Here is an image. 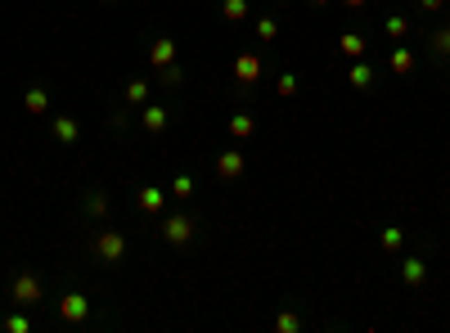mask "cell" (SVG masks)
I'll return each mask as SVG.
<instances>
[{
    "label": "cell",
    "instance_id": "6da1fadb",
    "mask_svg": "<svg viewBox=\"0 0 450 333\" xmlns=\"http://www.w3.org/2000/svg\"><path fill=\"white\" fill-rule=\"evenodd\" d=\"M9 302H14V307H41V302H45V284H41V275L18 270L14 279H9Z\"/></svg>",
    "mask_w": 450,
    "mask_h": 333
},
{
    "label": "cell",
    "instance_id": "7a4b0ae2",
    "mask_svg": "<svg viewBox=\"0 0 450 333\" xmlns=\"http://www.w3.org/2000/svg\"><path fill=\"white\" fill-rule=\"evenodd\" d=\"M127 257V234L122 230H99L95 234V261L99 266H118Z\"/></svg>",
    "mask_w": 450,
    "mask_h": 333
},
{
    "label": "cell",
    "instance_id": "3957f363",
    "mask_svg": "<svg viewBox=\"0 0 450 333\" xmlns=\"http://www.w3.org/2000/svg\"><path fill=\"white\" fill-rule=\"evenodd\" d=\"M162 239H167L171 248H189V243H194V221H189V216H167V221H162Z\"/></svg>",
    "mask_w": 450,
    "mask_h": 333
},
{
    "label": "cell",
    "instance_id": "277c9868",
    "mask_svg": "<svg viewBox=\"0 0 450 333\" xmlns=\"http://www.w3.org/2000/svg\"><path fill=\"white\" fill-rule=\"evenodd\" d=\"M234 81H239V90H248V86H257L262 81V54H239L234 59Z\"/></svg>",
    "mask_w": 450,
    "mask_h": 333
},
{
    "label": "cell",
    "instance_id": "5b68a950",
    "mask_svg": "<svg viewBox=\"0 0 450 333\" xmlns=\"http://www.w3.org/2000/svg\"><path fill=\"white\" fill-rule=\"evenodd\" d=\"M86 316H90V302H86L81 293H63L59 298V320L63 325H81Z\"/></svg>",
    "mask_w": 450,
    "mask_h": 333
},
{
    "label": "cell",
    "instance_id": "8992f818",
    "mask_svg": "<svg viewBox=\"0 0 450 333\" xmlns=\"http://www.w3.org/2000/svg\"><path fill=\"white\" fill-rule=\"evenodd\" d=\"M136 207H140V212H145V216H158L162 207H167V194H162L158 185H145V189H140V194H136Z\"/></svg>",
    "mask_w": 450,
    "mask_h": 333
},
{
    "label": "cell",
    "instance_id": "52a82bcc",
    "mask_svg": "<svg viewBox=\"0 0 450 333\" xmlns=\"http://www.w3.org/2000/svg\"><path fill=\"white\" fill-rule=\"evenodd\" d=\"M216 176L221 180H239L243 176V154H239V149H225V154L216 158Z\"/></svg>",
    "mask_w": 450,
    "mask_h": 333
},
{
    "label": "cell",
    "instance_id": "ba28073f",
    "mask_svg": "<svg viewBox=\"0 0 450 333\" xmlns=\"http://www.w3.org/2000/svg\"><path fill=\"white\" fill-rule=\"evenodd\" d=\"M149 63H153V68H167V63H176V41H171V36H158V41L149 45Z\"/></svg>",
    "mask_w": 450,
    "mask_h": 333
},
{
    "label": "cell",
    "instance_id": "9c48e42d",
    "mask_svg": "<svg viewBox=\"0 0 450 333\" xmlns=\"http://www.w3.org/2000/svg\"><path fill=\"white\" fill-rule=\"evenodd\" d=\"M140 122H145L149 136H162V131H167V108H162V104H149V108L140 113Z\"/></svg>",
    "mask_w": 450,
    "mask_h": 333
},
{
    "label": "cell",
    "instance_id": "30bf717a",
    "mask_svg": "<svg viewBox=\"0 0 450 333\" xmlns=\"http://www.w3.org/2000/svg\"><path fill=\"white\" fill-rule=\"evenodd\" d=\"M401 279H405L410 289H419V284L428 279V266L419 261V257H405V261H401Z\"/></svg>",
    "mask_w": 450,
    "mask_h": 333
},
{
    "label": "cell",
    "instance_id": "8fae6325",
    "mask_svg": "<svg viewBox=\"0 0 450 333\" xmlns=\"http://www.w3.org/2000/svg\"><path fill=\"white\" fill-rule=\"evenodd\" d=\"M338 50L347 54V59H365V50H369V41L360 32H342V41H338Z\"/></svg>",
    "mask_w": 450,
    "mask_h": 333
},
{
    "label": "cell",
    "instance_id": "7c38bea8",
    "mask_svg": "<svg viewBox=\"0 0 450 333\" xmlns=\"http://www.w3.org/2000/svg\"><path fill=\"white\" fill-rule=\"evenodd\" d=\"M54 140H59V145H77V140H81L77 117H54Z\"/></svg>",
    "mask_w": 450,
    "mask_h": 333
},
{
    "label": "cell",
    "instance_id": "4fadbf2b",
    "mask_svg": "<svg viewBox=\"0 0 450 333\" xmlns=\"http://www.w3.org/2000/svg\"><path fill=\"white\" fill-rule=\"evenodd\" d=\"M23 104H27V113H32V117H41V113L50 108V90H45V86H32Z\"/></svg>",
    "mask_w": 450,
    "mask_h": 333
},
{
    "label": "cell",
    "instance_id": "5bb4252c",
    "mask_svg": "<svg viewBox=\"0 0 450 333\" xmlns=\"http://www.w3.org/2000/svg\"><path fill=\"white\" fill-rule=\"evenodd\" d=\"M378 243H383V252H401V248H405V230H396V225H387V230L378 234Z\"/></svg>",
    "mask_w": 450,
    "mask_h": 333
},
{
    "label": "cell",
    "instance_id": "9a60e30c",
    "mask_svg": "<svg viewBox=\"0 0 450 333\" xmlns=\"http://www.w3.org/2000/svg\"><path fill=\"white\" fill-rule=\"evenodd\" d=\"M252 117H248V113H234V117H230V136H234V140H248V136H252Z\"/></svg>",
    "mask_w": 450,
    "mask_h": 333
},
{
    "label": "cell",
    "instance_id": "2e32d148",
    "mask_svg": "<svg viewBox=\"0 0 450 333\" xmlns=\"http://www.w3.org/2000/svg\"><path fill=\"white\" fill-rule=\"evenodd\" d=\"M351 86H356V90H369V86H374V68L356 59V68H351Z\"/></svg>",
    "mask_w": 450,
    "mask_h": 333
},
{
    "label": "cell",
    "instance_id": "e0dca14e",
    "mask_svg": "<svg viewBox=\"0 0 450 333\" xmlns=\"http://www.w3.org/2000/svg\"><path fill=\"white\" fill-rule=\"evenodd\" d=\"M221 14L230 18V23H243L248 18V0H221Z\"/></svg>",
    "mask_w": 450,
    "mask_h": 333
},
{
    "label": "cell",
    "instance_id": "ac0fdd59",
    "mask_svg": "<svg viewBox=\"0 0 450 333\" xmlns=\"http://www.w3.org/2000/svg\"><path fill=\"white\" fill-rule=\"evenodd\" d=\"M410 68H415V54H410L405 45H401V50H392V72H401V77H405Z\"/></svg>",
    "mask_w": 450,
    "mask_h": 333
},
{
    "label": "cell",
    "instance_id": "d6986e66",
    "mask_svg": "<svg viewBox=\"0 0 450 333\" xmlns=\"http://www.w3.org/2000/svg\"><path fill=\"white\" fill-rule=\"evenodd\" d=\"M86 212H90V216H104V212H109V198H104V189H90V194H86Z\"/></svg>",
    "mask_w": 450,
    "mask_h": 333
},
{
    "label": "cell",
    "instance_id": "ffe728a7",
    "mask_svg": "<svg viewBox=\"0 0 450 333\" xmlns=\"http://www.w3.org/2000/svg\"><path fill=\"white\" fill-rule=\"evenodd\" d=\"M275 36H280V23H275V18H257V41L271 45Z\"/></svg>",
    "mask_w": 450,
    "mask_h": 333
},
{
    "label": "cell",
    "instance_id": "44dd1931",
    "mask_svg": "<svg viewBox=\"0 0 450 333\" xmlns=\"http://www.w3.org/2000/svg\"><path fill=\"white\" fill-rule=\"evenodd\" d=\"M433 50H437V59H450V27H437L433 32Z\"/></svg>",
    "mask_w": 450,
    "mask_h": 333
},
{
    "label": "cell",
    "instance_id": "7402d4cb",
    "mask_svg": "<svg viewBox=\"0 0 450 333\" xmlns=\"http://www.w3.org/2000/svg\"><path fill=\"white\" fill-rule=\"evenodd\" d=\"M275 329H280V333H298V329H302L298 311H280V320H275Z\"/></svg>",
    "mask_w": 450,
    "mask_h": 333
},
{
    "label": "cell",
    "instance_id": "603a6c76",
    "mask_svg": "<svg viewBox=\"0 0 450 333\" xmlns=\"http://www.w3.org/2000/svg\"><path fill=\"white\" fill-rule=\"evenodd\" d=\"M158 77H162V86H180L185 81V68H180V63H167V68H158Z\"/></svg>",
    "mask_w": 450,
    "mask_h": 333
},
{
    "label": "cell",
    "instance_id": "cb8c5ba5",
    "mask_svg": "<svg viewBox=\"0 0 450 333\" xmlns=\"http://www.w3.org/2000/svg\"><path fill=\"white\" fill-rule=\"evenodd\" d=\"M127 99H131V104H145V99H149V81H140V77L127 81Z\"/></svg>",
    "mask_w": 450,
    "mask_h": 333
},
{
    "label": "cell",
    "instance_id": "d4e9b609",
    "mask_svg": "<svg viewBox=\"0 0 450 333\" xmlns=\"http://www.w3.org/2000/svg\"><path fill=\"white\" fill-rule=\"evenodd\" d=\"M171 194H176V198H189V194H194V176H176V180H171Z\"/></svg>",
    "mask_w": 450,
    "mask_h": 333
},
{
    "label": "cell",
    "instance_id": "484cf974",
    "mask_svg": "<svg viewBox=\"0 0 450 333\" xmlns=\"http://www.w3.org/2000/svg\"><path fill=\"white\" fill-rule=\"evenodd\" d=\"M405 32H410L405 14H392V18H387V36H396V41H401V36H405Z\"/></svg>",
    "mask_w": 450,
    "mask_h": 333
},
{
    "label": "cell",
    "instance_id": "4316f807",
    "mask_svg": "<svg viewBox=\"0 0 450 333\" xmlns=\"http://www.w3.org/2000/svg\"><path fill=\"white\" fill-rule=\"evenodd\" d=\"M275 90H280L284 99H293V95H298V77H293V72H284V77H280V86H275Z\"/></svg>",
    "mask_w": 450,
    "mask_h": 333
},
{
    "label": "cell",
    "instance_id": "83f0119b",
    "mask_svg": "<svg viewBox=\"0 0 450 333\" xmlns=\"http://www.w3.org/2000/svg\"><path fill=\"white\" fill-rule=\"evenodd\" d=\"M5 329H9V333H27V329H32V320H27V316H9Z\"/></svg>",
    "mask_w": 450,
    "mask_h": 333
},
{
    "label": "cell",
    "instance_id": "f1b7e54d",
    "mask_svg": "<svg viewBox=\"0 0 450 333\" xmlns=\"http://www.w3.org/2000/svg\"><path fill=\"white\" fill-rule=\"evenodd\" d=\"M419 5H424V9H433V14H437V9H442V0H419Z\"/></svg>",
    "mask_w": 450,
    "mask_h": 333
},
{
    "label": "cell",
    "instance_id": "f546056e",
    "mask_svg": "<svg viewBox=\"0 0 450 333\" xmlns=\"http://www.w3.org/2000/svg\"><path fill=\"white\" fill-rule=\"evenodd\" d=\"M342 5H347V9H365L369 0H342Z\"/></svg>",
    "mask_w": 450,
    "mask_h": 333
},
{
    "label": "cell",
    "instance_id": "4dcf8cb0",
    "mask_svg": "<svg viewBox=\"0 0 450 333\" xmlns=\"http://www.w3.org/2000/svg\"><path fill=\"white\" fill-rule=\"evenodd\" d=\"M311 5H315V9H320V5H329V0H311Z\"/></svg>",
    "mask_w": 450,
    "mask_h": 333
},
{
    "label": "cell",
    "instance_id": "1f68e13d",
    "mask_svg": "<svg viewBox=\"0 0 450 333\" xmlns=\"http://www.w3.org/2000/svg\"><path fill=\"white\" fill-rule=\"evenodd\" d=\"M104 5H109V0H104Z\"/></svg>",
    "mask_w": 450,
    "mask_h": 333
}]
</instances>
